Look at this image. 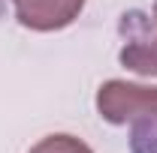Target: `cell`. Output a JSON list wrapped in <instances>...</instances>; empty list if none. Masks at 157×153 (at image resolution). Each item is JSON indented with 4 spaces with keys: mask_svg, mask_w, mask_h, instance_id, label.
Here are the masks:
<instances>
[{
    "mask_svg": "<svg viewBox=\"0 0 157 153\" xmlns=\"http://www.w3.org/2000/svg\"><path fill=\"white\" fill-rule=\"evenodd\" d=\"M12 6L21 27L36 33H52L70 27L78 18L85 0H12Z\"/></svg>",
    "mask_w": 157,
    "mask_h": 153,
    "instance_id": "3957f363",
    "label": "cell"
},
{
    "mask_svg": "<svg viewBox=\"0 0 157 153\" xmlns=\"http://www.w3.org/2000/svg\"><path fill=\"white\" fill-rule=\"evenodd\" d=\"M30 153H94V150L76 135H45L42 141L30 147Z\"/></svg>",
    "mask_w": 157,
    "mask_h": 153,
    "instance_id": "277c9868",
    "label": "cell"
},
{
    "mask_svg": "<svg viewBox=\"0 0 157 153\" xmlns=\"http://www.w3.org/2000/svg\"><path fill=\"white\" fill-rule=\"evenodd\" d=\"M97 111L106 123L130 129V153H157V87L112 78L97 90Z\"/></svg>",
    "mask_w": 157,
    "mask_h": 153,
    "instance_id": "6da1fadb",
    "label": "cell"
},
{
    "mask_svg": "<svg viewBox=\"0 0 157 153\" xmlns=\"http://www.w3.org/2000/svg\"><path fill=\"white\" fill-rule=\"evenodd\" d=\"M121 33H124V45H121V63L127 69H133L139 75H157V0L148 12H127L121 18Z\"/></svg>",
    "mask_w": 157,
    "mask_h": 153,
    "instance_id": "7a4b0ae2",
    "label": "cell"
}]
</instances>
